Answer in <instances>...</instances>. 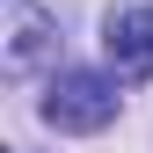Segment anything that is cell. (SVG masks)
Masks as SVG:
<instances>
[{"mask_svg": "<svg viewBox=\"0 0 153 153\" xmlns=\"http://www.w3.org/2000/svg\"><path fill=\"white\" fill-rule=\"evenodd\" d=\"M36 109H44L51 131H102L117 117V80L109 73H88V66H66V73H51V88H44Z\"/></svg>", "mask_w": 153, "mask_h": 153, "instance_id": "obj_1", "label": "cell"}, {"mask_svg": "<svg viewBox=\"0 0 153 153\" xmlns=\"http://www.w3.org/2000/svg\"><path fill=\"white\" fill-rule=\"evenodd\" d=\"M51 59H59V22L36 0H0V66H7V80H29Z\"/></svg>", "mask_w": 153, "mask_h": 153, "instance_id": "obj_2", "label": "cell"}, {"mask_svg": "<svg viewBox=\"0 0 153 153\" xmlns=\"http://www.w3.org/2000/svg\"><path fill=\"white\" fill-rule=\"evenodd\" d=\"M102 51L117 80H153V0H117L102 15Z\"/></svg>", "mask_w": 153, "mask_h": 153, "instance_id": "obj_3", "label": "cell"}]
</instances>
